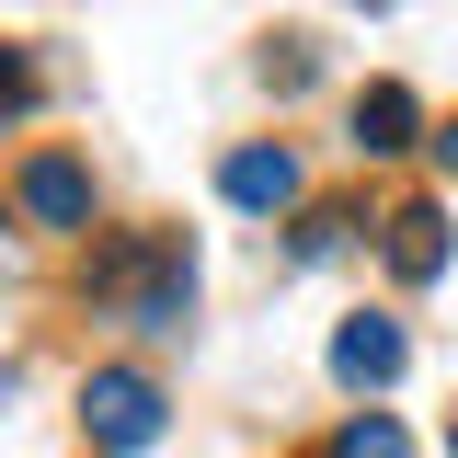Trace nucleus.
<instances>
[{
  "label": "nucleus",
  "instance_id": "f257e3e1",
  "mask_svg": "<svg viewBox=\"0 0 458 458\" xmlns=\"http://www.w3.org/2000/svg\"><path fill=\"white\" fill-rule=\"evenodd\" d=\"M92 298H104L114 321H138V333H183V310H195V252L149 229V241H104L92 252Z\"/></svg>",
  "mask_w": 458,
  "mask_h": 458
},
{
  "label": "nucleus",
  "instance_id": "f03ea898",
  "mask_svg": "<svg viewBox=\"0 0 458 458\" xmlns=\"http://www.w3.org/2000/svg\"><path fill=\"white\" fill-rule=\"evenodd\" d=\"M81 436L104 458H138L161 436V378H138V367H92L81 378Z\"/></svg>",
  "mask_w": 458,
  "mask_h": 458
},
{
  "label": "nucleus",
  "instance_id": "7ed1b4c3",
  "mask_svg": "<svg viewBox=\"0 0 458 458\" xmlns=\"http://www.w3.org/2000/svg\"><path fill=\"white\" fill-rule=\"evenodd\" d=\"M401 367H412V344H401V321H378V310H355L333 333V378L344 390H390Z\"/></svg>",
  "mask_w": 458,
  "mask_h": 458
},
{
  "label": "nucleus",
  "instance_id": "20e7f679",
  "mask_svg": "<svg viewBox=\"0 0 458 458\" xmlns=\"http://www.w3.org/2000/svg\"><path fill=\"white\" fill-rule=\"evenodd\" d=\"M378 252H390L401 286H436V276H447V207H424V195L390 207V218H378Z\"/></svg>",
  "mask_w": 458,
  "mask_h": 458
},
{
  "label": "nucleus",
  "instance_id": "39448f33",
  "mask_svg": "<svg viewBox=\"0 0 458 458\" xmlns=\"http://www.w3.org/2000/svg\"><path fill=\"white\" fill-rule=\"evenodd\" d=\"M23 218H47V229H92V172L69 161V149H35V161H23Z\"/></svg>",
  "mask_w": 458,
  "mask_h": 458
},
{
  "label": "nucleus",
  "instance_id": "423d86ee",
  "mask_svg": "<svg viewBox=\"0 0 458 458\" xmlns=\"http://www.w3.org/2000/svg\"><path fill=\"white\" fill-rule=\"evenodd\" d=\"M218 195L252 207V218H276V207H298V161H286V149H229V161H218Z\"/></svg>",
  "mask_w": 458,
  "mask_h": 458
},
{
  "label": "nucleus",
  "instance_id": "0eeeda50",
  "mask_svg": "<svg viewBox=\"0 0 458 458\" xmlns=\"http://www.w3.org/2000/svg\"><path fill=\"white\" fill-rule=\"evenodd\" d=\"M412 126H424V104H412L401 81H367V92H355V149H367V161H401Z\"/></svg>",
  "mask_w": 458,
  "mask_h": 458
},
{
  "label": "nucleus",
  "instance_id": "6e6552de",
  "mask_svg": "<svg viewBox=\"0 0 458 458\" xmlns=\"http://www.w3.org/2000/svg\"><path fill=\"white\" fill-rule=\"evenodd\" d=\"M333 458H412V447H401V424H390V412H355V424L333 436Z\"/></svg>",
  "mask_w": 458,
  "mask_h": 458
},
{
  "label": "nucleus",
  "instance_id": "1a4fd4ad",
  "mask_svg": "<svg viewBox=\"0 0 458 458\" xmlns=\"http://www.w3.org/2000/svg\"><path fill=\"white\" fill-rule=\"evenodd\" d=\"M23 104H35V57L0 47V114H23Z\"/></svg>",
  "mask_w": 458,
  "mask_h": 458
},
{
  "label": "nucleus",
  "instance_id": "9d476101",
  "mask_svg": "<svg viewBox=\"0 0 458 458\" xmlns=\"http://www.w3.org/2000/svg\"><path fill=\"white\" fill-rule=\"evenodd\" d=\"M436 149H447V172H458V126H447V138H436Z\"/></svg>",
  "mask_w": 458,
  "mask_h": 458
},
{
  "label": "nucleus",
  "instance_id": "9b49d317",
  "mask_svg": "<svg viewBox=\"0 0 458 458\" xmlns=\"http://www.w3.org/2000/svg\"><path fill=\"white\" fill-rule=\"evenodd\" d=\"M447 447H458V436H447Z\"/></svg>",
  "mask_w": 458,
  "mask_h": 458
}]
</instances>
